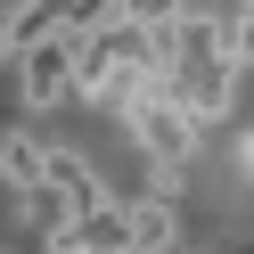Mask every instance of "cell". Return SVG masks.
Here are the masks:
<instances>
[{
	"instance_id": "obj_2",
	"label": "cell",
	"mask_w": 254,
	"mask_h": 254,
	"mask_svg": "<svg viewBox=\"0 0 254 254\" xmlns=\"http://www.w3.org/2000/svg\"><path fill=\"white\" fill-rule=\"evenodd\" d=\"M17 74H25V107H66L74 99V33H50V41H33V50L17 58Z\"/></svg>"
},
{
	"instance_id": "obj_3",
	"label": "cell",
	"mask_w": 254,
	"mask_h": 254,
	"mask_svg": "<svg viewBox=\"0 0 254 254\" xmlns=\"http://www.w3.org/2000/svg\"><path fill=\"white\" fill-rule=\"evenodd\" d=\"M50 33H58V17H50V0H17V17L0 25V58L17 66V58L33 50V41H50Z\"/></svg>"
},
{
	"instance_id": "obj_4",
	"label": "cell",
	"mask_w": 254,
	"mask_h": 254,
	"mask_svg": "<svg viewBox=\"0 0 254 254\" xmlns=\"http://www.w3.org/2000/svg\"><path fill=\"white\" fill-rule=\"evenodd\" d=\"M0 181H8V197H25L41 181V139L33 131H0Z\"/></svg>"
},
{
	"instance_id": "obj_6",
	"label": "cell",
	"mask_w": 254,
	"mask_h": 254,
	"mask_svg": "<svg viewBox=\"0 0 254 254\" xmlns=\"http://www.w3.org/2000/svg\"><path fill=\"white\" fill-rule=\"evenodd\" d=\"M115 17L123 25H172V17H189V0H115Z\"/></svg>"
},
{
	"instance_id": "obj_1",
	"label": "cell",
	"mask_w": 254,
	"mask_h": 254,
	"mask_svg": "<svg viewBox=\"0 0 254 254\" xmlns=\"http://www.w3.org/2000/svg\"><path fill=\"white\" fill-rule=\"evenodd\" d=\"M123 123H131L139 156H156V172H181L189 156H197V123L172 107V82H148L131 107H123Z\"/></svg>"
},
{
	"instance_id": "obj_5",
	"label": "cell",
	"mask_w": 254,
	"mask_h": 254,
	"mask_svg": "<svg viewBox=\"0 0 254 254\" xmlns=\"http://www.w3.org/2000/svg\"><path fill=\"white\" fill-rule=\"evenodd\" d=\"M50 17H58V33H90L99 17H115V0H50Z\"/></svg>"
}]
</instances>
